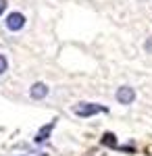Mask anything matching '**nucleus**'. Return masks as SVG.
<instances>
[{
	"instance_id": "nucleus-3",
	"label": "nucleus",
	"mask_w": 152,
	"mask_h": 156,
	"mask_svg": "<svg viewBox=\"0 0 152 156\" xmlns=\"http://www.w3.org/2000/svg\"><path fill=\"white\" fill-rule=\"evenodd\" d=\"M133 98H136L133 87L123 85V87H119V90H117V100H119V104H131V102H133Z\"/></svg>"
},
{
	"instance_id": "nucleus-1",
	"label": "nucleus",
	"mask_w": 152,
	"mask_h": 156,
	"mask_svg": "<svg viewBox=\"0 0 152 156\" xmlns=\"http://www.w3.org/2000/svg\"><path fill=\"white\" fill-rule=\"evenodd\" d=\"M73 112L77 117H92V115H98V112H106V108L100 106V104H94V102H79L73 108Z\"/></svg>"
},
{
	"instance_id": "nucleus-2",
	"label": "nucleus",
	"mask_w": 152,
	"mask_h": 156,
	"mask_svg": "<svg viewBox=\"0 0 152 156\" xmlns=\"http://www.w3.org/2000/svg\"><path fill=\"white\" fill-rule=\"evenodd\" d=\"M23 25H25V17L21 12H11V15L6 17V29H11V31L23 29Z\"/></svg>"
},
{
	"instance_id": "nucleus-6",
	"label": "nucleus",
	"mask_w": 152,
	"mask_h": 156,
	"mask_svg": "<svg viewBox=\"0 0 152 156\" xmlns=\"http://www.w3.org/2000/svg\"><path fill=\"white\" fill-rule=\"evenodd\" d=\"M100 142L104 146H110V148H117V137L113 135V133H104L102 137H100Z\"/></svg>"
},
{
	"instance_id": "nucleus-7",
	"label": "nucleus",
	"mask_w": 152,
	"mask_h": 156,
	"mask_svg": "<svg viewBox=\"0 0 152 156\" xmlns=\"http://www.w3.org/2000/svg\"><path fill=\"white\" fill-rule=\"evenodd\" d=\"M6 69H9V60H6V56H4V54H0V75L6 71Z\"/></svg>"
},
{
	"instance_id": "nucleus-8",
	"label": "nucleus",
	"mask_w": 152,
	"mask_h": 156,
	"mask_svg": "<svg viewBox=\"0 0 152 156\" xmlns=\"http://www.w3.org/2000/svg\"><path fill=\"white\" fill-rule=\"evenodd\" d=\"M6 11V0H0V15Z\"/></svg>"
},
{
	"instance_id": "nucleus-5",
	"label": "nucleus",
	"mask_w": 152,
	"mask_h": 156,
	"mask_svg": "<svg viewBox=\"0 0 152 156\" xmlns=\"http://www.w3.org/2000/svg\"><path fill=\"white\" fill-rule=\"evenodd\" d=\"M52 127H54V121H52V123H48V125H44V127L40 129V133H38V137H35V142H44V140L48 137V133L52 131Z\"/></svg>"
},
{
	"instance_id": "nucleus-4",
	"label": "nucleus",
	"mask_w": 152,
	"mask_h": 156,
	"mask_svg": "<svg viewBox=\"0 0 152 156\" xmlns=\"http://www.w3.org/2000/svg\"><path fill=\"white\" fill-rule=\"evenodd\" d=\"M46 94H48V85L46 83H34L31 85V90H29V96L34 98V100H42V98H46Z\"/></svg>"
}]
</instances>
